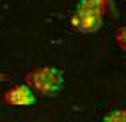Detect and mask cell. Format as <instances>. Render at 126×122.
I'll list each match as a JSON object with an SVG mask.
<instances>
[{"label":"cell","instance_id":"277c9868","mask_svg":"<svg viewBox=\"0 0 126 122\" xmlns=\"http://www.w3.org/2000/svg\"><path fill=\"white\" fill-rule=\"evenodd\" d=\"M107 0H80L77 11H89V12H105Z\"/></svg>","mask_w":126,"mask_h":122},{"label":"cell","instance_id":"3957f363","mask_svg":"<svg viewBox=\"0 0 126 122\" xmlns=\"http://www.w3.org/2000/svg\"><path fill=\"white\" fill-rule=\"evenodd\" d=\"M4 101L13 106H30L36 103V94L30 85H16L4 94Z\"/></svg>","mask_w":126,"mask_h":122},{"label":"cell","instance_id":"7a4b0ae2","mask_svg":"<svg viewBox=\"0 0 126 122\" xmlns=\"http://www.w3.org/2000/svg\"><path fill=\"white\" fill-rule=\"evenodd\" d=\"M73 25L83 34H94L103 25L101 12H89V11H77L73 16Z\"/></svg>","mask_w":126,"mask_h":122},{"label":"cell","instance_id":"5b68a950","mask_svg":"<svg viewBox=\"0 0 126 122\" xmlns=\"http://www.w3.org/2000/svg\"><path fill=\"white\" fill-rule=\"evenodd\" d=\"M107 122H126V110H114L112 113L105 115Z\"/></svg>","mask_w":126,"mask_h":122},{"label":"cell","instance_id":"6da1fadb","mask_svg":"<svg viewBox=\"0 0 126 122\" xmlns=\"http://www.w3.org/2000/svg\"><path fill=\"white\" fill-rule=\"evenodd\" d=\"M62 83H64L62 71L57 67H52V66L37 67L27 74V85H30V88L34 92L45 96V97L57 96L62 88Z\"/></svg>","mask_w":126,"mask_h":122},{"label":"cell","instance_id":"8992f818","mask_svg":"<svg viewBox=\"0 0 126 122\" xmlns=\"http://www.w3.org/2000/svg\"><path fill=\"white\" fill-rule=\"evenodd\" d=\"M115 43L121 50L126 53V27H121L119 30L115 32Z\"/></svg>","mask_w":126,"mask_h":122}]
</instances>
